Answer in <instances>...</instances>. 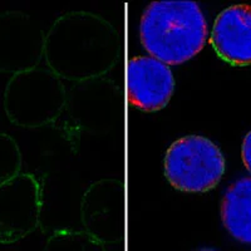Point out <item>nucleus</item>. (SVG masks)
Instances as JSON below:
<instances>
[{
    "label": "nucleus",
    "instance_id": "1",
    "mask_svg": "<svg viewBox=\"0 0 251 251\" xmlns=\"http://www.w3.org/2000/svg\"><path fill=\"white\" fill-rule=\"evenodd\" d=\"M120 55L117 29L94 13H66L46 34V63L60 79L77 83L104 77Z\"/></svg>",
    "mask_w": 251,
    "mask_h": 251
},
{
    "label": "nucleus",
    "instance_id": "2",
    "mask_svg": "<svg viewBox=\"0 0 251 251\" xmlns=\"http://www.w3.org/2000/svg\"><path fill=\"white\" fill-rule=\"evenodd\" d=\"M140 37L143 48L152 58L167 66H178L202 50L207 23L195 1H153L141 18Z\"/></svg>",
    "mask_w": 251,
    "mask_h": 251
},
{
    "label": "nucleus",
    "instance_id": "3",
    "mask_svg": "<svg viewBox=\"0 0 251 251\" xmlns=\"http://www.w3.org/2000/svg\"><path fill=\"white\" fill-rule=\"evenodd\" d=\"M3 102L6 117L13 125L40 128L59 120L67 102V89L50 69L38 67L10 77Z\"/></svg>",
    "mask_w": 251,
    "mask_h": 251
},
{
    "label": "nucleus",
    "instance_id": "4",
    "mask_svg": "<svg viewBox=\"0 0 251 251\" xmlns=\"http://www.w3.org/2000/svg\"><path fill=\"white\" fill-rule=\"evenodd\" d=\"M122 92L106 77L75 83L67 92V102L57 121L58 128L73 146L83 134L102 136L117 127Z\"/></svg>",
    "mask_w": 251,
    "mask_h": 251
},
{
    "label": "nucleus",
    "instance_id": "5",
    "mask_svg": "<svg viewBox=\"0 0 251 251\" xmlns=\"http://www.w3.org/2000/svg\"><path fill=\"white\" fill-rule=\"evenodd\" d=\"M225 174V158L212 141L186 136L170 146L165 157V176L183 192H207Z\"/></svg>",
    "mask_w": 251,
    "mask_h": 251
},
{
    "label": "nucleus",
    "instance_id": "6",
    "mask_svg": "<svg viewBox=\"0 0 251 251\" xmlns=\"http://www.w3.org/2000/svg\"><path fill=\"white\" fill-rule=\"evenodd\" d=\"M43 186L33 174H19L0 185V244L17 243L40 224Z\"/></svg>",
    "mask_w": 251,
    "mask_h": 251
},
{
    "label": "nucleus",
    "instance_id": "7",
    "mask_svg": "<svg viewBox=\"0 0 251 251\" xmlns=\"http://www.w3.org/2000/svg\"><path fill=\"white\" fill-rule=\"evenodd\" d=\"M46 33L29 14L0 13V73L18 75L38 68L44 57Z\"/></svg>",
    "mask_w": 251,
    "mask_h": 251
},
{
    "label": "nucleus",
    "instance_id": "8",
    "mask_svg": "<svg viewBox=\"0 0 251 251\" xmlns=\"http://www.w3.org/2000/svg\"><path fill=\"white\" fill-rule=\"evenodd\" d=\"M80 220L86 231L100 243H117L125 232V186L117 178L92 183L80 201Z\"/></svg>",
    "mask_w": 251,
    "mask_h": 251
},
{
    "label": "nucleus",
    "instance_id": "9",
    "mask_svg": "<svg viewBox=\"0 0 251 251\" xmlns=\"http://www.w3.org/2000/svg\"><path fill=\"white\" fill-rule=\"evenodd\" d=\"M175 89L172 71L152 57H136L128 62L127 93L131 106L156 112L169 104Z\"/></svg>",
    "mask_w": 251,
    "mask_h": 251
},
{
    "label": "nucleus",
    "instance_id": "10",
    "mask_svg": "<svg viewBox=\"0 0 251 251\" xmlns=\"http://www.w3.org/2000/svg\"><path fill=\"white\" fill-rule=\"evenodd\" d=\"M211 44L219 57L231 66L251 64V6L231 5L217 15Z\"/></svg>",
    "mask_w": 251,
    "mask_h": 251
},
{
    "label": "nucleus",
    "instance_id": "11",
    "mask_svg": "<svg viewBox=\"0 0 251 251\" xmlns=\"http://www.w3.org/2000/svg\"><path fill=\"white\" fill-rule=\"evenodd\" d=\"M221 219L232 237L251 245V177L228 187L221 203Z\"/></svg>",
    "mask_w": 251,
    "mask_h": 251
},
{
    "label": "nucleus",
    "instance_id": "12",
    "mask_svg": "<svg viewBox=\"0 0 251 251\" xmlns=\"http://www.w3.org/2000/svg\"><path fill=\"white\" fill-rule=\"evenodd\" d=\"M44 251H106V248L87 231L59 230L49 237Z\"/></svg>",
    "mask_w": 251,
    "mask_h": 251
},
{
    "label": "nucleus",
    "instance_id": "13",
    "mask_svg": "<svg viewBox=\"0 0 251 251\" xmlns=\"http://www.w3.org/2000/svg\"><path fill=\"white\" fill-rule=\"evenodd\" d=\"M23 158L17 141L9 134L0 132V185L18 176Z\"/></svg>",
    "mask_w": 251,
    "mask_h": 251
},
{
    "label": "nucleus",
    "instance_id": "14",
    "mask_svg": "<svg viewBox=\"0 0 251 251\" xmlns=\"http://www.w3.org/2000/svg\"><path fill=\"white\" fill-rule=\"evenodd\" d=\"M241 157H243L244 165H245L246 170L251 174V131L244 138L243 149H241Z\"/></svg>",
    "mask_w": 251,
    "mask_h": 251
},
{
    "label": "nucleus",
    "instance_id": "15",
    "mask_svg": "<svg viewBox=\"0 0 251 251\" xmlns=\"http://www.w3.org/2000/svg\"><path fill=\"white\" fill-rule=\"evenodd\" d=\"M200 251H215V250H210V249H206V250H200Z\"/></svg>",
    "mask_w": 251,
    "mask_h": 251
}]
</instances>
